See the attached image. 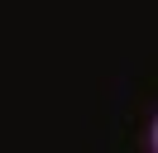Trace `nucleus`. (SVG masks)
<instances>
[{"label":"nucleus","mask_w":158,"mask_h":153,"mask_svg":"<svg viewBox=\"0 0 158 153\" xmlns=\"http://www.w3.org/2000/svg\"><path fill=\"white\" fill-rule=\"evenodd\" d=\"M153 148H158V124H153Z\"/></svg>","instance_id":"1"}]
</instances>
